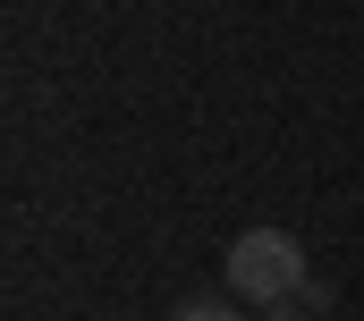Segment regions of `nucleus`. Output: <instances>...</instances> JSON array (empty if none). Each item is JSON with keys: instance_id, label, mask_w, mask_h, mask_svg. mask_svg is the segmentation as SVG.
<instances>
[{"instance_id": "nucleus-1", "label": "nucleus", "mask_w": 364, "mask_h": 321, "mask_svg": "<svg viewBox=\"0 0 364 321\" xmlns=\"http://www.w3.org/2000/svg\"><path fill=\"white\" fill-rule=\"evenodd\" d=\"M220 279H229V296L237 305H288V296H305V245L288 237V229H246V237L220 254Z\"/></svg>"}, {"instance_id": "nucleus-2", "label": "nucleus", "mask_w": 364, "mask_h": 321, "mask_svg": "<svg viewBox=\"0 0 364 321\" xmlns=\"http://www.w3.org/2000/svg\"><path fill=\"white\" fill-rule=\"evenodd\" d=\"M170 321H246V313H237V296H186Z\"/></svg>"}, {"instance_id": "nucleus-3", "label": "nucleus", "mask_w": 364, "mask_h": 321, "mask_svg": "<svg viewBox=\"0 0 364 321\" xmlns=\"http://www.w3.org/2000/svg\"><path fill=\"white\" fill-rule=\"evenodd\" d=\"M263 321H322V313H314L305 296H288V305H272V313H263Z\"/></svg>"}]
</instances>
